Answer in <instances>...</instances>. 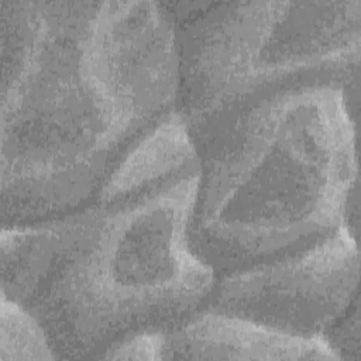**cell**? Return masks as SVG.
Returning <instances> with one entry per match:
<instances>
[{"label": "cell", "instance_id": "1", "mask_svg": "<svg viewBox=\"0 0 361 361\" xmlns=\"http://www.w3.org/2000/svg\"><path fill=\"white\" fill-rule=\"evenodd\" d=\"M1 226L69 212L178 110L158 1H0Z\"/></svg>", "mask_w": 361, "mask_h": 361}, {"label": "cell", "instance_id": "2", "mask_svg": "<svg viewBox=\"0 0 361 361\" xmlns=\"http://www.w3.org/2000/svg\"><path fill=\"white\" fill-rule=\"evenodd\" d=\"M199 175L176 110L75 209L1 226V296L41 323L56 360H96L127 334L203 309L214 274L190 241Z\"/></svg>", "mask_w": 361, "mask_h": 361}, {"label": "cell", "instance_id": "3", "mask_svg": "<svg viewBox=\"0 0 361 361\" xmlns=\"http://www.w3.org/2000/svg\"><path fill=\"white\" fill-rule=\"evenodd\" d=\"M355 107L338 86H302L195 142L190 241L214 278L309 248L358 217Z\"/></svg>", "mask_w": 361, "mask_h": 361}, {"label": "cell", "instance_id": "4", "mask_svg": "<svg viewBox=\"0 0 361 361\" xmlns=\"http://www.w3.org/2000/svg\"><path fill=\"white\" fill-rule=\"evenodd\" d=\"M168 6V4H166ZM169 11L178 111L195 142L275 93L333 85L357 103L361 1H210Z\"/></svg>", "mask_w": 361, "mask_h": 361}, {"label": "cell", "instance_id": "5", "mask_svg": "<svg viewBox=\"0 0 361 361\" xmlns=\"http://www.w3.org/2000/svg\"><path fill=\"white\" fill-rule=\"evenodd\" d=\"M360 252L347 226L292 255L214 278L203 309L324 338L358 302Z\"/></svg>", "mask_w": 361, "mask_h": 361}, {"label": "cell", "instance_id": "6", "mask_svg": "<svg viewBox=\"0 0 361 361\" xmlns=\"http://www.w3.org/2000/svg\"><path fill=\"white\" fill-rule=\"evenodd\" d=\"M164 360H338L324 338L286 334L200 309L165 330Z\"/></svg>", "mask_w": 361, "mask_h": 361}, {"label": "cell", "instance_id": "7", "mask_svg": "<svg viewBox=\"0 0 361 361\" xmlns=\"http://www.w3.org/2000/svg\"><path fill=\"white\" fill-rule=\"evenodd\" d=\"M35 360H56L47 331L24 306L1 296L0 361Z\"/></svg>", "mask_w": 361, "mask_h": 361}, {"label": "cell", "instance_id": "8", "mask_svg": "<svg viewBox=\"0 0 361 361\" xmlns=\"http://www.w3.org/2000/svg\"><path fill=\"white\" fill-rule=\"evenodd\" d=\"M165 330L149 329L127 334L107 345L96 360H164Z\"/></svg>", "mask_w": 361, "mask_h": 361}, {"label": "cell", "instance_id": "9", "mask_svg": "<svg viewBox=\"0 0 361 361\" xmlns=\"http://www.w3.org/2000/svg\"><path fill=\"white\" fill-rule=\"evenodd\" d=\"M358 302L326 333L324 340L333 348L338 360L360 358V317Z\"/></svg>", "mask_w": 361, "mask_h": 361}]
</instances>
